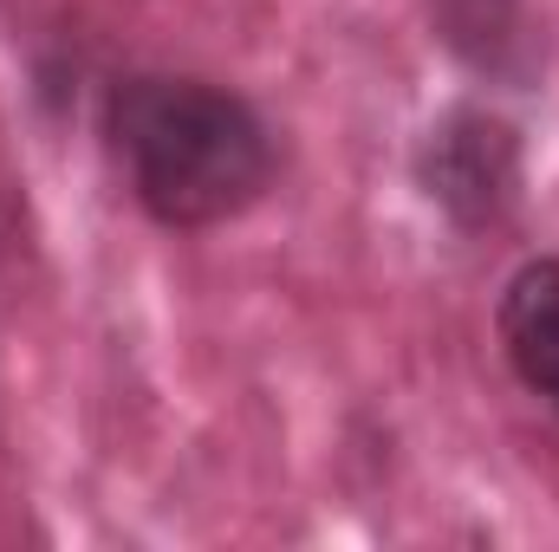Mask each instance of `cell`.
Segmentation results:
<instances>
[{
    "label": "cell",
    "mask_w": 559,
    "mask_h": 552,
    "mask_svg": "<svg viewBox=\"0 0 559 552\" xmlns=\"http://www.w3.org/2000/svg\"><path fill=\"white\" fill-rule=\"evenodd\" d=\"M105 137L156 228L202 235L248 215L274 189L280 149L267 118L209 79L131 72L105 92Z\"/></svg>",
    "instance_id": "6da1fadb"
},
{
    "label": "cell",
    "mask_w": 559,
    "mask_h": 552,
    "mask_svg": "<svg viewBox=\"0 0 559 552\" xmlns=\"http://www.w3.org/2000/svg\"><path fill=\"white\" fill-rule=\"evenodd\" d=\"M417 189L462 235L501 228L521 208V137L488 105H449L417 137Z\"/></svg>",
    "instance_id": "7a4b0ae2"
},
{
    "label": "cell",
    "mask_w": 559,
    "mask_h": 552,
    "mask_svg": "<svg viewBox=\"0 0 559 552\" xmlns=\"http://www.w3.org/2000/svg\"><path fill=\"white\" fill-rule=\"evenodd\" d=\"M495 332H501V351H508L514 377L559 416V261L554 254L527 261L501 286Z\"/></svg>",
    "instance_id": "3957f363"
},
{
    "label": "cell",
    "mask_w": 559,
    "mask_h": 552,
    "mask_svg": "<svg viewBox=\"0 0 559 552\" xmlns=\"http://www.w3.org/2000/svg\"><path fill=\"white\" fill-rule=\"evenodd\" d=\"M436 13V33L442 46L495 79V85H527L534 79V20H527V0H429Z\"/></svg>",
    "instance_id": "277c9868"
}]
</instances>
